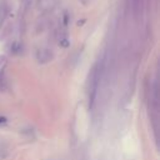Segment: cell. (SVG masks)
<instances>
[{"label":"cell","mask_w":160,"mask_h":160,"mask_svg":"<svg viewBox=\"0 0 160 160\" xmlns=\"http://www.w3.org/2000/svg\"><path fill=\"white\" fill-rule=\"evenodd\" d=\"M98 84H99V72H98L96 68H94V71L91 74V80H90V90H89V99L91 101V105H92V101H94L95 95H96Z\"/></svg>","instance_id":"obj_1"}]
</instances>
